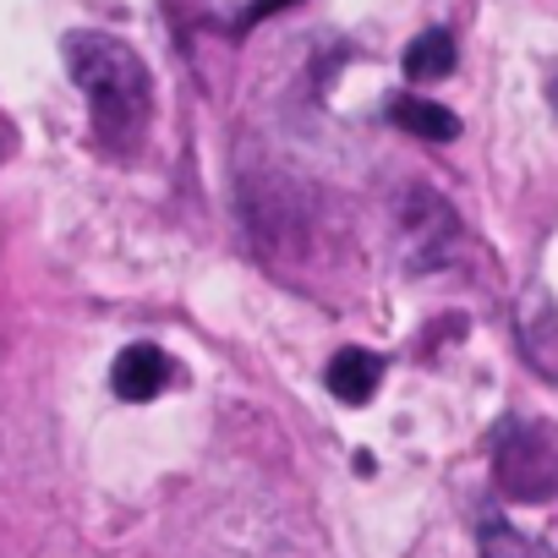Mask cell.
<instances>
[{
    "instance_id": "6da1fadb",
    "label": "cell",
    "mask_w": 558,
    "mask_h": 558,
    "mask_svg": "<svg viewBox=\"0 0 558 558\" xmlns=\"http://www.w3.org/2000/svg\"><path fill=\"white\" fill-rule=\"evenodd\" d=\"M66 72L83 88L105 143H137L154 116V77L143 56L110 34H66Z\"/></svg>"
},
{
    "instance_id": "7a4b0ae2",
    "label": "cell",
    "mask_w": 558,
    "mask_h": 558,
    "mask_svg": "<svg viewBox=\"0 0 558 558\" xmlns=\"http://www.w3.org/2000/svg\"><path fill=\"white\" fill-rule=\"evenodd\" d=\"M493 482L514 504H547L558 493V427L504 422L493 444Z\"/></svg>"
},
{
    "instance_id": "3957f363",
    "label": "cell",
    "mask_w": 558,
    "mask_h": 558,
    "mask_svg": "<svg viewBox=\"0 0 558 558\" xmlns=\"http://www.w3.org/2000/svg\"><path fill=\"white\" fill-rule=\"evenodd\" d=\"M175 378H181V373H175V362H170L159 345H126V351L116 356V367H110V389H116L121 400H132V405H148V400L165 395Z\"/></svg>"
},
{
    "instance_id": "277c9868",
    "label": "cell",
    "mask_w": 558,
    "mask_h": 558,
    "mask_svg": "<svg viewBox=\"0 0 558 558\" xmlns=\"http://www.w3.org/2000/svg\"><path fill=\"white\" fill-rule=\"evenodd\" d=\"M324 384H329V395H335L340 405H367L373 389L384 384V356H373V351H362V345H345V351H335Z\"/></svg>"
},
{
    "instance_id": "5b68a950",
    "label": "cell",
    "mask_w": 558,
    "mask_h": 558,
    "mask_svg": "<svg viewBox=\"0 0 558 558\" xmlns=\"http://www.w3.org/2000/svg\"><path fill=\"white\" fill-rule=\"evenodd\" d=\"M520 340L536 373L558 378V302L553 296H531V307L520 313Z\"/></svg>"
},
{
    "instance_id": "8992f818",
    "label": "cell",
    "mask_w": 558,
    "mask_h": 558,
    "mask_svg": "<svg viewBox=\"0 0 558 558\" xmlns=\"http://www.w3.org/2000/svg\"><path fill=\"white\" fill-rule=\"evenodd\" d=\"M389 121L405 126L411 137H427V143H449V137H460V116L444 110V105H433V99H422V94H400V99H389Z\"/></svg>"
},
{
    "instance_id": "52a82bcc",
    "label": "cell",
    "mask_w": 558,
    "mask_h": 558,
    "mask_svg": "<svg viewBox=\"0 0 558 558\" xmlns=\"http://www.w3.org/2000/svg\"><path fill=\"white\" fill-rule=\"evenodd\" d=\"M400 66H405L411 83H438V77L454 72V39H449L444 28H427V34H416V39L405 45Z\"/></svg>"
},
{
    "instance_id": "ba28073f",
    "label": "cell",
    "mask_w": 558,
    "mask_h": 558,
    "mask_svg": "<svg viewBox=\"0 0 558 558\" xmlns=\"http://www.w3.org/2000/svg\"><path fill=\"white\" fill-rule=\"evenodd\" d=\"M476 542H482V558H558L547 542H536V536L514 531L509 520H482Z\"/></svg>"
},
{
    "instance_id": "9c48e42d",
    "label": "cell",
    "mask_w": 558,
    "mask_h": 558,
    "mask_svg": "<svg viewBox=\"0 0 558 558\" xmlns=\"http://www.w3.org/2000/svg\"><path fill=\"white\" fill-rule=\"evenodd\" d=\"M547 105L558 110V72H553V83H547Z\"/></svg>"
}]
</instances>
